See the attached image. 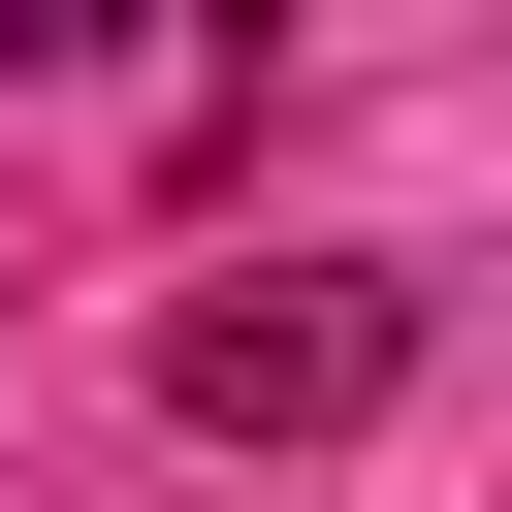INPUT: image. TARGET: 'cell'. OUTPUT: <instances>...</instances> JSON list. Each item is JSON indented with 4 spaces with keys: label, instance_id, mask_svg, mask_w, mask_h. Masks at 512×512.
<instances>
[{
    "label": "cell",
    "instance_id": "obj_1",
    "mask_svg": "<svg viewBox=\"0 0 512 512\" xmlns=\"http://www.w3.org/2000/svg\"><path fill=\"white\" fill-rule=\"evenodd\" d=\"M384 384H416V320H384L352 256H288V288H192V320H160V416H192V448H352Z\"/></svg>",
    "mask_w": 512,
    "mask_h": 512
}]
</instances>
